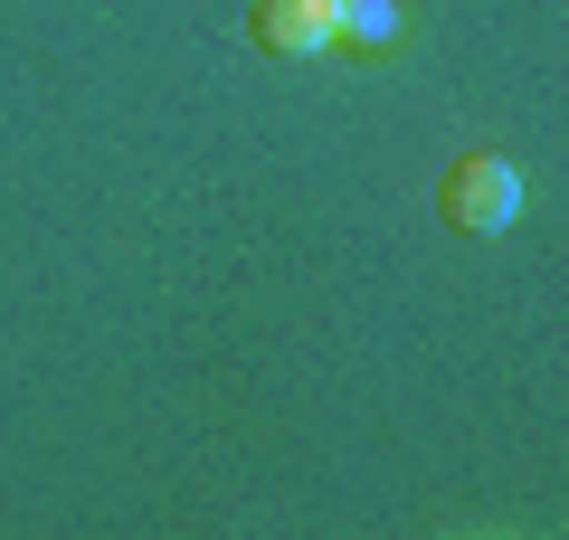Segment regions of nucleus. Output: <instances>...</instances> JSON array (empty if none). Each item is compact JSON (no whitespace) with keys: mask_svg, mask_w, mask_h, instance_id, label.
<instances>
[{"mask_svg":"<svg viewBox=\"0 0 569 540\" xmlns=\"http://www.w3.org/2000/svg\"><path fill=\"white\" fill-rule=\"evenodd\" d=\"M437 209H447L456 238H503L522 219V171L503 152H456L447 180H437Z\"/></svg>","mask_w":569,"mask_h":540,"instance_id":"obj_1","label":"nucleus"},{"mask_svg":"<svg viewBox=\"0 0 569 540\" xmlns=\"http://www.w3.org/2000/svg\"><path fill=\"white\" fill-rule=\"evenodd\" d=\"M332 10H342V0H257V10H247V39H257L266 58H323Z\"/></svg>","mask_w":569,"mask_h":540,"instance_id":"obj_2","label":"nucleus"},{"mask_svg":"<svg viewBox=\"0 0 569 540\" xmlns=\"http://www.w3.org/2000/svg\"><path fill=\"white\" fill-rule=\"evenodd\" d=\"M399 39H408V0H342L332 10V48H351V58H389Z\"/></svg>","mask_w":569,"mask_h":540,"instance_id":"obj_3","label":"nucleus"}]
</instances>
